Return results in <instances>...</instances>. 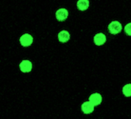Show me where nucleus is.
Listing matches in <instances>:
<instances>
[{
  "instance_id": "2",
  "label": "nucleus",
  "mask_w": 131,
  "mask_h": 119,
  "mask_svg": "<svg viewBox=\"0 0 131 119\" xmlns=\"http://www.w3.org/2000/svg\"><path fill=\"white\" fill-rule=\"evenodd\" d=\"M33 37L29 34V33H25L22 36L20 37V43L23 47H29L32 44Z\"/></svg>"
},
{
  "instance_id": "11",
  "label": "nucleus",
  "mask_w": 131,
  "mask_h": 119,
  "mask_svg": "<svg viewBox=\"0 0 131 119\" xmlns=\"http://www.w3.org/2000/svg\"><path fill=\"white\" fill-rule=\"evenodd\" d=\"M125 32L127 35H130L131 36V23H128L127 25H125Z\"/></svg>"
},
{
  "instance_id": "9",
  "label": "nucleus",
  "mask_w": 131,
  "mask_h": 119,
  "mask_svg": "<svg viewBox=\"0 0 131 119\" xmlns=\"http://www.w3.org/2000/svg\"><path fill=\"white\" fill-rule=\"evenodd\" d=\"M89 7V0H79L77 2V8L80 11H85L88 10Z\"/></svg>"
},
{
  "instance_id": "4",
  "label": "nucleus",
  "mask_w": 131,
  "mask_h": 119,
  "mask_svg": "<svg viewBox=\"0 0 131 119\" xmlns=\"http://www.w3.org/2000/svg\"><path fill=\"white\" fill-rule=\"evenodd\" d=\"M82 109L83 113H85V114H89V113H91L93 111H94V105L92 104L90 101H86V102H84L82 104Z\"/></svg>"
},
{
  "instance_id": "3",
  "label": "nucleus",
  "mask_w": 131,
  "mask_h": 119,
  "mask_svg": "<svg viewBox=\"0 0 131 119\" xmlns=\"http://www.w3.org/2000/svg\"><path fill=\"white\" fill-rule=\"evenodd\" d=\"M20 71L22 73H30L31 69H32V64L29 60H23L22 62L20 63Z\"/></svg>"
},
{
  "instance_id": "1",
  "label": "nucleus",
  "mask_w": 131,
  "mask_h": 119,
  "mask_svg": "<svg viewBox=\"0 0 131 119\" xmlns=\"http://www.w3.org/2000/svg\"><path fill=\"white\" fill-rule=\"evenodd\" d=\"M122 29H123V27L119 21H112L111 23L108 25V31L111 34H117V33H121Z\"/></svg>"
},
{
  "instance_id": "10",
  "label": "nucleus",
  "mask_w": 131,
  "mask_h": 119,
  "mask_svg": "<svg viewBox=\"0 0 131 119\" xmlns=\"http://www.w3.org/2000/svg\"><path fill=\"white\" fill-rule=\"evenodd\" d=\"M123 93L126 97L131 96V84H126L125 86H124V88H123Z\"/></svg>"
},
{
  "instance_id": "7",
  "label": "nucleus",
  "mask_w": 131,
  "mask_h": 119,
  "mask_svg": "<svg viewBox=\"0 0 131 119\" xmlns=\"http://www.w3.org/2000/svg\"><path fill=\"white\" fill-rule=\"evenodd\" d=\"M105 41H106V36H105L104 33H99L94 36V43H95L97 46L104 45V44L105 43Z\"/></svg>"
},
{
  "instance_id": "6",
  "label": "nucleus",
  "mask_w": 131,
  "mask_h": 119,
  "mask_svg": "<svg viewBox=\"0 0 131 119\" xmlns=\"http://www.w3.org/2000/svg\"><path fill=\"white\" fill-rule=\"evenodd\" d=\"M69 16V12L66 9H59L56 12V18L58 21H64Z\"/></svg>"
},
{
  "instance_id": "8",
  "label": "nucleus",
  "mask_w": 131,
  "mask_h": 119,
  "mask_svg": "<svg viewBox=\"0 0 131 119\" xmlns=\"http://www.w3.org/2000/svg\"><path fill=\"white\" fill-rule=\"evenodd\" d=\"M69 32H67V31H62V32H60L58 33V39H59L60 42H62V43H66V42H68L69 40Z\"/></svg>"
},
{
  "instance_id": "5",
  "label": "nucleus",
  "mask_w": 131,
  "mask_h": 119,
  "mask_svg": "<svg viewBox=\"0 0 131 119\" xmlns=\"http://www.w3.org/2000/svg\"><path fill=\"white\" fill-rule=\"evenodd\" d=\"M89 101L94 105V107L95 106H98V105H100L102 103V100H103V97H102V95L100 94V93H92L91 95L89 96Z\"/></svg>"
}]
</instances>
